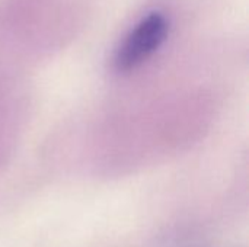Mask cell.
I'll use <instances>...</instances> for the list:
<instances>
[{
	"label": "cell",
	"instance_id": "6da1fadb",
	"mask_svg": "<svg viewBox=\"0 0 249 247\" xmlns=\"http://www.w3.org/2000/svg\"><path fill=\"white\" fill-rule=\"evenodd\" d=\"M168 29V19L160 12H152L142 17L117 48L114 55L115 70L125 73L144 63L163 44Z\"/></svg>",
	"mask_w": 249,
	"mask_h": 247
}]
</instances>
